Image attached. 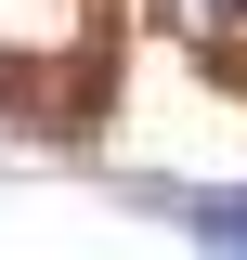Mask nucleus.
Here are the masks:
<instances>
[{"mask_svg":"<svg viewBox=\"0 0 247 260\" xmlns=\"http://www.w3.org/2000/svg\"><path fill=\"white\" fill-rule=\"evenodd\" d=\"M208 13H247V0H208Z\"/></svg>","mask_w":247,"mask_h":260,"instance_id":"nucleus-1","label":"nucleus"}]
</instances>
